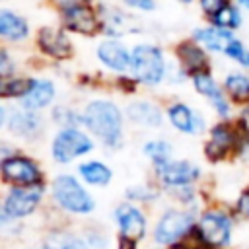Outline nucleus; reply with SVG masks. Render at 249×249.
Returning a JSON list of instances; mask_svg holds the SVG:
<instances>
[{
	"instance_id": "obj_17",
	"label": "nucleus",
	"mask_w": 249,
	"mask_h": 249,
	"mask_svg": "<svg viewBox=\"0 0 249 249\" xmlns=\"http://www.w3.org/2000/svg\"><path fill=\"white\" fill-rule=\"evenodd\" d=\"M97 58L103 62V66H107L109 70L115 72H124L130 68V58L132 54L119 43V41H103L97 47Z\"/></svg>"
},
{
	"instance_id": "obj_23",
	"label": "nucleus",
	"mask_w": 249,
	"mask_h": 249,
	"mask_svg": "<svg viewBox=\"0 0 249 249\" xmlns=\"http://www.w3.org/2000/svg\"><path fill=\"white\" fill-rule=\"evenodd\" d=\"M78 173H80V177H82L88 185H95V187H105V185L111 181V177H113L111 167H107V165H105L103 161H99V160H89V161L80 163Z\"/></svg>"
},
{
	"instance_id": "obj_20",
	"label": "nucleus",
	"mask_w": 249,
	"mask_h": 249,
	"mask_svg": "<svg viewBox=\"0 0 249 249\" xmlns=\"http://www.w3.org/2000/svg\"><path fill=\"white\" fill-rule=\"evenodd\" d=\"M177 56L181 60V66L191 76L198 72H208V58L204 49L198 43H181L177 49Z\"/></svg>"
},
{
	"instance_id": "obj_22",
	"label": "nucleus",
	"mask_w": 249,
	"mask_h": 249,
	"mask_svg": "<svg viewBox=\"0 0 249 249\" xmlns=\"http://www.w3.org/2000/svg\"><path fill=\"white\" fill-rule=\"evenodd\" d=\"M0 35L8 41H23L29 35V25L25 18L4 8L0 10Z\"/></svg>"
},
{
	"instance_id": "obj_10",
	"label": "nucleus",
	"mask_w": 249,
	"mask_h": 249,
	"mask_svg": "<svg viewBox=\"0 0 249 249\" xmlns=\"http://www.w3.org/2000/svg\"><path fill=\"white\" fill-rule=\"evenodd\" d=\"M156 171H158L160 181L165 187H173V189L189 187L200 177V169L187 160H171L165 165L156 167Z\"/></svg>"
},
{
	"instance_id": "obj_24",
	"label": "nucleus",
	"mask_w": 249,
	"mask_h": 249,
	"mask_svg": "<svg viewBox=\"0 0 249 249\" xmlns=\"http://www.w3.org/2000/svg\"><path fill=\"white\" fill-rule=\"evenodd\" d=\"M228 97L235 103H249V76L241 72H230L224 80Z\"/></svg>"
},
{
	"instance_id": "obj_34",
	"label": "nucleus",
	"mask_w": 249,
	"mask_h": 249,
	"mask_svg": "<svg viewBox=\"0 0 249 249\" xmlns=\"http://www.w3.org/2000/svg\"><path fill=\"white\" fill-rule=\"evenodd\" d=\"M239 128L243 130V134H245V140H249V105L241 111V115H239Z\"/></svg>"
},
{
	"instance_id": "obj_3",
	"label": "nucleus",
	"mask_w": 249,
	"mask_h": 249,
	"mask_svg": "<svg viewBox=\"0 0 249 249\" xmlns=\"http://www.w3.org/2000/svg\"><path fill=\"white\" fill-rule=\"evenodd\" d=\"M53 198L60 208L72 214H89L95 208L89 193L72 175H58L53 181Z\"/></svg>"
},
{
	"instance_id": "obj_35",
	"label": "nucleus",
	"mask_w": 249,
	"mask_h": 249,
	"mask_svg": "<svg viewBox=\"0 0 249 249\" xmlns=\"http://www.w3.org/2000/svg\"><path fill=\"white\" fill-rule=\"evenodd\" d=\"M237 210H239L243 216L249 218V191H245V193L239 196V200H237Z\"/></svg>"
},
{
	"instance_id": "obj_5",
	"label": "nucleus",
	"mask_w": 249,
	"mask_h": 249,
	"mask_svg": "<svg viewBox=\"0 0 249 249\" xmlns=\"http://www.w3.org/2000/svg\"><path fill=\"white\" fill-rule=\"evenodd\" d=\"M195 228V218L187 210L169 208L161 214L154 228V241L160 245H173Z\"/></svg>"
},
{
	"instance_id": "obj_4",
	"label": "nucleus",
	"mask_w": 249,
	"mask_h": 249,
	"mask_svg": "<svg viewBox=\"0 0 249 249\" xmlns=\"http://www.w3.org/2000/svg\"><path fill=\"white\" fill-rule=\"evenodd\" d=\"M93 150V140L78 126L60 128L53 138L51 154L56 163H70L72 160Z\"/></svg>"
},
{
	"instance_id": "obj_28",
	"label": "nucleus",
	"mask_w": 249,
	"mask_h": 249,
	"mask_svg": "<svg viewBox=\"0 0 249 249\" xmlns=\"http://www.w3.org/2000/svg\"><path fill=\"white\" fill-rule=\"evenodd\" d=\"M33 80L35 78H2V84H0V93L4 97H23L29 88L33 86Z\"/></svg>"
},
{
	"instance_id": "obj_16",
	"label": "nucleus",
	"mask_w": 249,
	"mask_h": 249,
	"mask_svg": "<svg viewBox=\"0 0 249 249\" xmlns=\"http://www.w3.org/2000/svg\"><path fill=\"white\" fill-rule=\"evenodd\" d=\"M126 117H128V121L132 124L142 126V128H158L163 123V117H161L160 107L154 105L152 101H146V99L132 101L126 107Z\"/></svg>"
},
{
	"instance_id": "obj_36",
	"label": "nucleus",
	"mask_w": 249,
	"mask_h": 249,
	"mask_svg": "<svg viewBox=\"0 0 249 249\" xmlns=\"http://www.w3.org/2000/svg\"><path fill=\"white\" fill-rule=\"evenodd\" d=\"M239 2V6H243L245 10H249V0H237Z\"/></svg>"
},
{
	"instance_id": "obj_21",
	"label": "nucleus",
	"mask_w": 249,
	"mask_h": 249,
	"mask_svg": "<svg viewBox=\"0 0 249 249\" xmlns=\"http://www.w3.org/2000/svg\"><path fill=\"white\" fill-rule=\"evenodd\" d=\"M54 93H56V89H54V84L51 80H37L35 78L33 80V86L29 88V91L19 101H21V105L25 109L39 111V109H43V107H47V105L53 103Z\"/></svg>"
},
{
	"instance_id": "obj_30",
	"label": "nucleus",
	"mask_w": 249,
	"mask_h": 249,
	"mask_svg": "<svg viewBox=\"0 0 249 249\" xmlns=\"http://www.w3.org/2000/svg\"><path fill=\"white\" fill-rule=\"evenodd\" d=\"M53 117H54V121H56L62 128L78 126L80 123L84 124L82 115H78L76 111H72V109H68V107H56V109H54V113H53Z\"/></svg>"
},
{
	"instance_id": "obj_7",
	"label": "nucleus",
	"mask_w": 249,
	"mask_h": 249,
	"mask_svg": "<svg viewBox=\"0 0 249 249\" xmlns=\"http://www.w3.org/2000/svg\"><path fill=\"white\" fill-rule=\"evenodd\" d=\"M196 231L208 249H222L231 239V220L220 210H208L198 218Z\"/></svg>"
},
{
	"instance_id": "obj_37",
	"label": "nucleus",
	"mask_w": 249,
	"mask_h": 249,
	"mask_svg": "<svg viewBox=\"0 0 249 249\" xmlns=\"http://www.w3.org/2000/svg\"><path fill=\"white\" fill-rule=\"evenodd\" d=\"M179 2H187V4H189V2H191V0H179Z\"/></svg>"
},
{
	"instance_id": "obj_1",
	"label": "nucleus",
	"mask_w": 249,
	"mask_h": 249,
	"mask_svg": "<svg viewBox=\"0 0 249 249\" xmlns=\"http://www.w3.org/2000/svg\"><path fill=\"white\" fill-rule=\"evenodd\" d=\"M84 126L99 138L109 148H119L123 144V113L121 109L107 99H93L86 105Z\"/></svg>"
},
{
	"instance_id": "obj_31",
	"label": "nucleus",
	"mask_w": 249,
	"mask_h": 249,
	"mask_svg": "<svg viewBox=\"0 0 249 249\" xmlns=\"http://www.w3.org/2000/svg\"><path fill=\"white\" fill-rule=\"evenodd\" d=\"M226 56H230V58L235 60L237 64L249 68V49H247L237 37L230 43V47H228V51H226Z\"/></svg>"
},
{
	"instance_id": "obj_33",
	"label": "nucleus",
	"mask_w": 249,
	"mask_h": 249,
	"mask_svg": "<svg viewBox=\"0 0 249 249\" xmlns=\"http://www.w3.org/2000/svg\"><path fill=\"white\" fill-rule=\"evenodd\" d=\"M124 4L140 12H150L156 8V0H124Z\"/></svg>"
},
{
	"instance_id": "obj_9",
	"label": "nucleus",
	"mask_w": 249,
	"mask_h": 249,
	"mask_svg": "<svg viewBox=\"0 0 249 249\" xmlns=\"http://www.w3.org/2000/svg\"><path fill=\"white\" fill-rule=\"evenodd\" d=\"M62 23L66 29L76 31V33H84V35H91L95 33V29L99 27V16L95 14L93 6L88 4L86 0H74V2H66L62 6Z\"/></svg>"
},
{
	"instance_id": "obj_25",
	"label": "nucleus",
	"mask_w": 249,
	"mask_h": 249,
	"mask_svg": "<svg viewBox=\"0 0 249 249\" xmlns=\"http://www.w3.org/2000/svg\"><path fill=\"white\" fill-rule=\"evenodd\" d=\"M144 154L152 160L154 167H161V165H165L167 161H171L173 148H171V144L165 142V140H150L148 144H144Z\"/></svg>"
},
{
	"instance_id": "obj_14",
	"label": "nucleus",
	"mask_w": 249,
	"mask_h": 249,
	"mask_svg": "<svg viewBox=\"0 0 249 249\" xmlns=\"http://www.w3.org/2000/svg\"><path fill=\"white\" fill-rule=\"evenodd\" d=\"M167 119L179 132L198 134L204 130V119L187 103H173L167 107Z\"/></svg>"
},
{
	"instance_id": "obj_29",
	"label": "nucleus",
	"mask_w": 249,
	"mask_h": 249,
	"mask_svg": "<svg viewBox=\"0 0 249 249\" xmlns=\"http://www.w3.org/2000/svg\"><path fill=\"white\" fill-rule=\"evenodd\" d=\"M45 249H84V243L72 235L56 233L45 241Z\"/></svg>"
},
{
	"instance_id": "obj_8",
	"label": "nucleus",
	"mask_w": 249,
	"mask_h": 249,
	"mask_svg": "<svg viewBox=\"0 0 249 249\" xmlns=\"http://www.w3.org/2000/svg\"><path fill=\"white\" fill-rule=\"evenodd\" d=\"M2 179L12 183L14 187H27V185H41V169L39 165L25 156H4L2 158Z\"/></svg>"
},
{
	"instance_id": "obj_6",
	"label": "nucleus",
	"mask_w": 249,
	"mask_h": 249,
	"mask_svg": "<svg viewBox=\"0 0 249 249\" xmlns=\"http://www.w3.org/2000/svg\"><path fill=\"white\" fill-rule=\"evenodd\" d=\"M41 196H43L41 185L12 187L2 202V222L29 216L41 202Z\"/></svg>"
},
{
	"instance_id": "obj_2",
	"label": "nucleus",
	"mask_w": 249,
	"mask_h": 249,
	"mask_svg": "<svg viewBox=\"0 0 249 249\" xmlns=\"http://www.w3.org/2000/svg\"><path fill=\"white\" fill-rule=\"evenodd\" d=\"M130 54V72L136 82L156 86L165 78L167 64L161 49H158L156 45H136Z\"/></svg>"
},
{
	"instance_id": "obj_15",
	"label": "nucleus",
	"mask_w": 249,
	"mask_h": 249,
	"mask_svg": "<svg viewBox=\"0 0 249 249\" xmlns=\"http://www.w3.org/2000/svg\"><path fill=\"white\" fill-rule=\"evenodd\" d=\"M37 45L39 49L53 56V58H68L72 54V43L68 41L66 33L62 29H53V27H43L37 35Z\"/></svg>"
},
{
	"instance_id": "obj_12",
	"label": "nucleus",
	"mask_w": 249,
	"mask_h": 249,
	"mask_svg": "<svg viewBox=\"0 0 249 249\" xmlns=\"http://www.w3.org/2000/svg\"><path fill=\"white\" fill-rule=\"evenodd\" d=\"M2 124H6L10 128V132H14L18 136L29 138L41 130V117L37 115V111H31L25 107L10 113V117H8L6 107H2Z\"/></svg>"
},
{
	"instance_id": "obj_19",
	"label": "nucleus",
	"mask_w": 249,
	"mask_h": 249,
	"mask_svg": "<svg viewBox=\"0 0 249 249\" xmlns=\"http://www.w3.org/2000/svg\"><path fill=\"white\" fill-rule=\"evenodd\" d=\"M233 39H235L233 31L222 29V27H216V25L195 31V41L200 47H204V49H208L212 53H224L226 54V51H228V47H230V43Z\"/></svg>"
},
{
	"instance_id": "obj_13",
	"label": "nucleus",
	"mask_w": 249,
	"mask_h": 249,
	"mask_svg": "<svg viewBox=\"0 0 249 249\" xmlns=\"http://www.w3.org/2000/svg\"><path fill=\"white\" fill-rule=\"evenodd\" d=\"M193 86L195 89L204 95L210 105L214 107V111L220 115V117H230V101L226 97V93H222V89L218 88V84L214 82V78L208 74V72H198L193 76Z\"/></svg>"
},
{
	"instance_id": "obj_26",
	"label": "nucleus",
	"mask_w": 249,
	"mask_h": 249,
	"mask_svg": "<svg viewBox=\"0 0 249 249\" xmlns=\"http://www.w3.org/2000/svg\"><path fill=\"white\" fill-rule=\"evenodd\" d=\"M210 19H212V25L233 31V29L239 27V23H241V14H239L237 6H233V4H226V6L220 8L214 16H210Z\"/></svg>"
},
{
	"instance_id": "obj_18",
	"label": "nucleus",
	"mask_w": 249,
	"mask_h": 249,
	"mask_svg": "<svg viewBox=\"0 0 249 249\" xmlns=\"http://www.w3.org/2000/svg\"><path fill=\"white\" fill-rule=\"evenodd\" d=\"M235 144H237L235 130H231L226 123H220L210 130V140H208L204 152L212 161H216V160H222Z\"/></svg>"
},
{
	"instance_id": "obj_27",
	"label": "nucleus",
	"mask_w": 249,
	"mask_h": 249,
	"mask_svg": "<svg viewBox=\"0 0 249 249\" xmlns=\"http://www.w3.org/2000/svg\"><path fill=\"white\" fill-rule=\"evenodd\" d=\"M101 27L105 29L107 35L119 37L128 29V16L119 10H109V14L101 16Z\"/></svg>"
},
{
	"instance_id": "obj_32",
	"label": "nucleus",
	"mask_w": 249,
	"mask_h": 249,
	"mask_svg": "<svg viewBox=\"0 0 249 249\" xmlns=\"http://www.w3.org/2000/svg\"><path fill=\"white\" fill-rule=\"evenodd\" d=\"M200 2V8L208 14V16H214L220 8H224L226 4H230V0H198Z\"/></svg>"
},
{
	"instance_id": "obj_11",
	"label": "nucleus",
	"mask_w": 249,
	"mask_h": 249,
	"mask_svg": "<svg viewBox=\"0 0 249 249\" xmlns=\"http://www.w3.org/2000/svg\"><path fill=\"white\" fill-rule=\"evenodd\" d=\"M117 224L121 228V237L130 239V241H138L144 237L146 233V216L132 204H121L115 212Z\"/></svg>"
}]
</instances>
